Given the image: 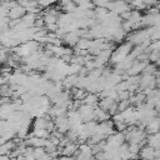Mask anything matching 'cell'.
Wrapping results in <instances>:
<instances>
[{"label":"cell","mask_w":160,"mask_h":160,"mask_svg":"<svg viewBox=\"0 0 160 160\" xmlns=\"http://www.w3.org/2000/svg\"><path fill=\"white\" fill-rule=\"evenodd\" d=\"M25 12H26V10H25V8L24 6H12V8H10V11H9V18H11V19H19V18H21L22 15H25Z\"/></svg>","instance_id":"1"},{"label":"cell","mask_w":160,"mask_h":160,"mask_svg":"<svg viewBox=\"0 0 160 160\" xmlns=\"http://www.w3.org/2000/svg\"><path fill=\"white\" fill-rule=\"evenodd\" d=\"M45 142H46V140H45L44 138L34 136V138L29 139V140L25 142V145H30L31 148H44V146H45Z\"/></svg>","instance_id":"2"},{"label":"cell","mask_w":160,"mask_h":160,"mask_svg":"<svg viewBox=\"0 0 160 160\" xmlns=\"http://www.w3.org/2000/svg\"><path fill=\"white\" fill-rule=\"evenodd\" d=\"M146 142H148L149 146H151L154 149H159V146H160V144H159V132L156 131V132L150 134V136H149Z\"/></svg>","instance_id":"3"},{"label":"cell","mask_w":160,"mask_h":160,"mask_svg":"<svg viewBox=\"0 0 160 160\" xmlns=\"http://www.w3.org/2000/svg\"><path fill=\"white\" fill-rule=\"evenodd\" d=\"M76 150H78V145H75L74 142H68V144H66V146L62 149V151H61V152H64L65 155H72Z\"/></svg>","instance_id":"4"}]
</instances>
